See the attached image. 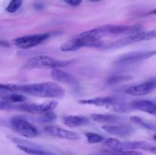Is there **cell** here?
Listing matches in <instances>:
<instances>
[{"label":"cell","instance_id":"obj_21","mask_svg":"<svg viewBox=\"0 0 156 155\" xmlns=\"http://www.w3.org/2000/svg\"><path fill=\"white\" fill-rule=\"evenodd\" d=\"M85 136L89 144H98V143L103 142L105 141L104 137L94 132H87L85 133Z\"/></svg>","mask_w":156,"mask_h":155},{"label":"cell","instance_id":"obj_18","mask_svg":"<svg viewBox=\"0 0 156 155\" xmlns=\"http://www.w3.org/2000/svg\"><path fill=\"white\" fill-rule=\"evenodd\" d=\"M1 100L11 104H17V103H22L25 102L27 100V97L19 93L12 92L10 94L2 96Z\"/></svg>","mask_w":156,"mask_h":155},{"label":"cell","instance_id":"obj_27","mask_svg":"<svg viewBox=\"0 0 156 155\" xmlns=\"http://www.w3.org/2000/svg\"><path fill=\"white\" fill-rule=\"evenodd\" d=\"M147 15H156V9L150 11V12L147 14Z\"/></svg>","mask_w":156,"mask_h":155},{"label":"cell","instance_id":"obj_2","mask_svg":"<svg viewBox=\"0 0 156 155\" xmlns=\"http://www.w3.org/2000/svg\"><path fill=\"white\" fill-rule=\"evenodd\" d=\"M105 145L112 150H144L154 153L156 146L147 141H120L115 138H108L105 141Z\"/></svg>","mask_w":156,"mask_h":155},{"label":"cell","instance_id":"obj_3","mask_svg":"<svg viewBox=\"0 0 156 155\" xmlns=\"http://www.w3.org/2000/svg\"><path fill=\"white\" fill-rule=\"evenodd\" d=\"M72 61H60L46 56H36L30 58L23 66L24 69H54L69 65Z\"/></svg>","mask_w":156,"mask_h":155},{"label":"cell","instance_id":"obj_4","mask_svg":"<svg viewBox=\"0 0 156 155\" xmlns=\"http://www.w3.org/2000/svg\"><path fill=\"white\" fill-rule=\"evenodd\" d=\"M155 38H156V30L140 31L138 33L128 35L127 36H125V37L115 41L109 45H107L105 47L108 49L120 48V47L125 46L136 43L142 42L144 40H149L155 39Z\"/></svg>","mask_w":156,"mask_h":155},{"label":"cell","instance_id":"obj_13","mask_svg":"<svg viewBox=\"0 0 156 155\" xmlns=\"http://www.w3.org/2000/svg\"><path fill=\"white\" fill-rule=\"evenodd\" d=\"M120 100L117 97H100L93 99H86V100H79V103L83 105H94L97 106H106L112 107L114 104Z\"/></svg>","mask_w":156,"mask_h":155},{"label":"cell","instance_id":"obj_8","mask_svg":"<svg viewBox=\"0 0 156 155\" xmlns=\"http://www.w3.org/2000/svg\"><path fill=\"white\" fill-rule=\"evenodd\" d=\"M156 88V78L150 79L143 83L137 85L129 87L125 90V94L133 97L147 95L154 91Z\"/></svg>","mask_w":156,"mask_h":155},{"label":"cell","instance_id":"obj_5","mask_svg":"<svg viewBox=\"0 0 156 155\" xmlns=\"http://www.w3.org/2000/svg\"><path fill=\"white\" fill-rule=\"evenodd\" d=\"M10 122L13 130L24 138H34L39 135V131L35 126L23 117H13Z\"/></svg>","mask_w":156,"mask_h":155},{"label":"cell","instance_id":"obj_12","mask_svg":"<svg viewBox=\"0 0 156 155\" xmlns=\"http://www.w3.org/2000/svg\"><path fill=\"white\" fill-rule=\"evenodd\" d=\"M102 129L110 135L120 138H127L134 132V129L131 126L126 125H105Z\"/></svg>","mask_w":156,"mask_h":155},{"label":"cell","instance_id":"obj_9","mask_svg":"<svg viewBox=\"0 0 156 155\" xmlns=\"http://www.w3.org/2000/svg\"><path fill=\"white\" fill-rule=\"evenodd\" d=\"M101 45L102 43H95L87 40L76 35L73 39L67 41L63 45L61 46L60 50L63 52H71L79 50L82 47H99L101 46Z\"/></svg>","mask_w":156,"mask_h":155},{"label":"cell","instance_id":"obj_20","mask_svg":"<svg viewBox=\"0 0 156 155\" xmlns=\"http://www.w3.org/2000/svg\"><path fill=\"white\" fill-rule=\"evenodd\" d=\"M130 120L134 123V124L137 125V126H140L142 128H144V129H155V127L151 123L148 122H146V120L143 119L142 118H140L138 116H132L130 117Z\"/></svg>","mask_w":156,"mask_h":155},{"label":"cell","instance_id":"obj_28","mask_svg":"<svg viewBox=\"0 0 156 155\" xmlns=\"http://www.w3.org/2000/svg\"><path fill=\"white\" fill-rule=\"evenodd\" d=\"M89 1H91V2H97L101 1V0H89Z\"/></svg>","mask_w":156,"mask_h":155},{"label":"cell","instance_id":"obj_10","mask_svg":"<svg viewBox=\"0 0 156 155\" xmlns=\"http://www.w3.org/2000/svg\"><path fill=\"white\" fill-rule=\"evenodd\" d=\"M129 110H140L156 116V100H139L128 103Z\"/></svg>","mask_w":156,"mask_h":155},{"label":"cell","instance_id":"obj_19","mask_svg":"<svg viewBox=\"0 0 156 155\" xmlns=\"http://www.w3.org/2000/svg\"><path fill=\"white\" fill-rule=\"evenodd\" d=\"M132 78V75H129V74H122V75H116L108 78L106 82L108 84L113 85L116 84L121 83V82L131 80Z\"/></svg>","mask_w":156,"mask_h":155},{"label":"cell","instance_id":"obj_1","mask_svg":"<svg viewBox=\"0 0 156 155\" xmlns=\"http://www.w3.org/2000/svg\"><path fill=\"white\" fill-rule=\"evenodd\" d=\"M0 88L2 91L27 94L44 98H62L65 95L63 88L55 82H43L29 84H2Z\"/></svg>","mask_w":156,"mask_h":155},{"label":"cell","instance_id":"obj_25","mask_svg":"<svg viewBox=\"0 0 156 155\" xmlns=\"http://www.w3.org/2000/svg\"><path fill=\"white\" fill-rule=\"evenodd\" d=\"M64 2L66 4H68L69 5L76 7V6H79L82 3V0H64Z\"/></svg>","mask_w":156,"mask_h":155},{"label":"cell","instance_id":"obj_17","mask_svg":"<svg viewBox=\"0 0 156 155\" xmlns=\"http://www.w3.org/2000/svg\"><path fill=\"white\" fill-rule=\"evenodd\" d=\"M91 119L93 121L97 122L108 123L110 125L119 122L121 120V118L118 115H113V114L93 113L91 115Z\"/></svg>","mask_w":156,"mask_h":155},{"label":"cell","instance_id":"obj_11","mask_svg":"<svg viewBox=\"0 0 156 155\" xmlns=\"http://www.w3.org/2000/svg\"><path fill=\"white\" fill-rule=\"evenodd\" d=\"M46 132L50 135L51 136L55 138H62V139L69 140V141H76L80 139V136L79 134L76 133L72 131L66 130V129H61L58 126H47L44 128Z\"/></svg>","mask_w":156,"mask_h":155},{"label":"cell","instance_id":"obj_22","mask_svg":"<svg viewBox=\"0 0 156 155\" xmlns=\"http://www.w3.org/2000/svg\"><path fill=\"white\" fill-rule=\"evenodd\" d=\"M108 155H144L142 152L136 150H110L106 151Z\"/></svg>","mask_w":156,"mask_h":155},{"label":"cell","instance_id":"obj_14","mask_svg":"<svg viewBox=\"0 0 156 155\" xmlns=\"http://www.w3.org/2000/svg\"><path fill=\"white\" fill-rule=\"evenodd\" d=\"M50 76L56 81L59 82V83L66 84L76 85L79 83L78 80L75 76L69 74V73L66 72V71H62V70L59 69V68L52 69Z\"/></svg>","mask_w":156,"mask_h":155},{"label":"cell","instance_id":"obj_24","mask_svg":"<svg viewBox=\"0 0 156 155\" xmlns=\"http://www.w3.org/2000/svg\"><path fill=\"white\" fill-rule=\"evenodd\" d=\"M42 115V119L43 120H45L46 122H48V121H52V120L55 119L56 118V115L54 113L52 112V111L50 112H47L46 113L44 114H41Z\"/></svg>","mask_w":156,"mask_h":155},{"label":"cell","instance_id":"obj_23","mask_svg":"<svg viewBox=\"0 0 156 155\" xmlns=\"http://www.w3.org/2000/svg\"><path fill=\"white\" fill-rule=\"evenodd\" d=\"M22 2L23 0H11L10 3L6 8V12L9 13H15L20 9Z\"/></svg>","mask_w":156,"mask_h":155},{"label":"cell","instance_id":"obj_29","mask_svg":"<svg viewBox=\"0 0 156 155\" xmlns=\"http://www.w3.org/2000/svg\"><path fill=\"white\" fill-rule=\"evenodd\" d=\"M153 139L155 140V141H156V133L155 134V135H153Z\"/></svg>","mask_w":156,"mask_h":155},{"label":"cell","instance_id":"obj_16","mask_svg":"<svg viewBox=\"0 0 156 155\" xmlns=\"http://www.w3.org/2000/svg\"><path fill=\"white\" fill-rule=\"evenodd\" d=\"M17 147L23 152L30 155H58L57 153H53L50 150H44L38 146H34L33 144H30V145L29 144H27V145L17 144Z\"/></svg>","mask_w":156,"mask_h":155},{"label":"cell","instance_id":"obj_15","mask_svg":"<svg viewBox=\"0 0 156 155\" xmlns=\"http://www.w3.org/2000/svg\"><path fill=\"white\" fill-rule=\"evenodd\" d=\"M88 118L82 115H65L62 117V122L69 128H77L88 124Z\"/></svg>","mask_w":156,"mask_h":155},{"label":"cell","instance_id":"obj_6","mask_svg":"<svg viewBox=\"0 0 156 155\" xmlns=\"http://www.w3.org/2000/svg\"><path fill=\"white\" fill-rule=\"evenodd\" d=\"M156 55V50H141L125 53L115 60L117 65H130L140 61L146 60Z\"/></svg>","mask_w":156,"mask_h":155},{"label":"cell","instance_id":"obj_7","mask_svg":"<svg viewBox=\"0 0 156 155\" xmlns=\"http://www.w3.org/2000/svg\"><path fill=\"white\" fill-rule=\"evenodd\" d=\"M50 37L48 33H37V34L27 35V36H21L14 40L13 44L18 49L27 50L37 46L47 40Z\"/></svg>","mask_w":156,"mask_h":155},{"label":"cell","instance_id":"obj_26","mask_svg":"<svg viewBox=\"0 0 156 155\" xmlns=\"http://www.w3.org/2000/svg\"><path fill=\"white\" fill-rule=\"evenodd\" d=\"M0 45L2 47H9L10 46V43H9V41L5 40H0Z\"/></svg>","mask_w":156,"mask_h":155}]
</instances>
